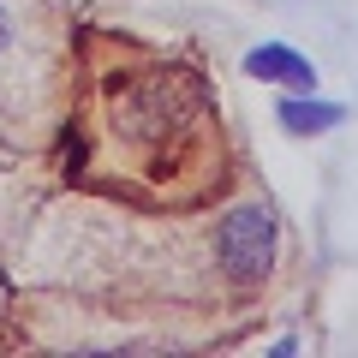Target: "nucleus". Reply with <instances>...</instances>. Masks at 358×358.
<instances>
[{"label": "nucleus", "mask_w": 358, "mask_h": 358, "mask_svg": "<svg viewBox=\"0 0 358 358\" xmlns=\"http://www.w3.org/2000/svg\"><path fill=\"white\" fill-rule=\"evenodd\" d=\"M275 239H281V221L268 203H239L221 215L215 227V263L227 268V281L239 287H257L275 268Z\"/></svg>", "instance_id": "nucleus-1"}, {"label": "nucleus", "mask_w": 358, "mask_h": 358, "mask_svg": "<svg viewBox=\"0 0 358 358\" xmlns=\"http://www.w3.org/2000/svg\"><path fill=\"white\" fill-rule=\"evenodd\" d=\"M245 72H251V78H263V84L317 90V66H310L299 48H287V42H263V48H251V54H245Z\"/></svg>", "instance_id": "nucleus-2"}, {"label": "nucleus", "mask_w": 358, "mask_h": 358, "mask_svg": "<svg viewBox=\"0 0 358 358\" xmlns=\"http://www.w3.org/2000/svg\"><path fill=\"white\" fill-rule=\"evenodd\" d=\"M275 120H281V131H293V138H322V131H334L346 120V108L322 102V96H310V90H299V96H287V102L275 108Z\"/></svg>", "instance_id": "nucleus-3"}, {"label": "nucleus", "mask_w": 358, "mask_h": 358, "mask_svg": "<svg viewBox=\"0 0 358 358\" xmlns=\"http://www.w3.org/2000/svg\"><path fill=\"white\" fill-rule=\"evenodd\" d=\"M6 36H13V18H6V6H0V48H6Z\"/></svg>", "instance_id": "nucleus-4"}]
</instances>
